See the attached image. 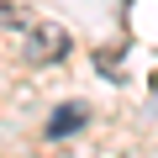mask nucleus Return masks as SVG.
I'll use <instances>...</instances> for the list:
<instances>
[{"mask_svg": "<svg viewBox=\"0 0 158 158\" xmlns=\"http://www.w3.org/2000/svg\"><path fill=\"white\" fill-rule=\"evenodd\" d=\"M21 53H27V63H58L63 53H69V32L63 27H53V21H27V37H21Z\"/></svg>", "mask_w": 158, "mask_h": 158, "instance_id": "nucleus-1", "label": "nucleus"}, {"mask_svg": "<svg viewBox=\"0 0 158 158\" xmlns=\"http://www.w3.org/2000/svg\"><path fill=\"white\" fill-rule=\"evenodd\" d=\"M0 21L16 27V32H27V0H0Z\"/></svg>", "mask_w": 158, "mask_h": 158, "instance_id": "nucleus-3", "label": "nucleus"}, {"mask_svg": "<svg viewBox=\"0 0 158 158\" xmlns=\"http://www.w3.org/2000/svg\"><path fill=\"white\" fill-rule=\"evenodd\" d=\"M85 121H90V111H85V106H63V111H53V121H48V137L58 142V137H69V132H79Z\"/></svg>", "mask_w": 158, "mask_h": 158, "instance_id": "nucleus-2", "label": "nucleus"}]
</instances>
